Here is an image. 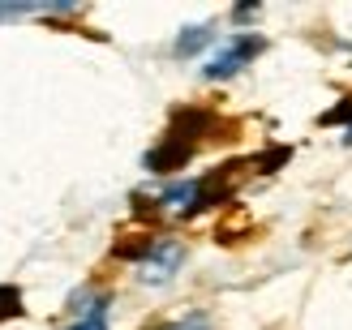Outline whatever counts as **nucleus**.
<instances>
[{
	"instance_id": "nucleus-6",
	"label": "nucleus",
	"mask_w": 352,
	"mask_h": 330,
	"mask_svg": "<svg viewBox=\"0 0 352 330\" xmlns=\"http://www.w3.org/2000/svg\"><path fill=\"white\" fill-rule=\"evenodd\" d=\"M160 330H210V318L206 314H185V318H176V322H164Z\"/></svg>"
},
{
	"instance_id": "nucleus-1",
	"label": "nucleus",
	"mask_w": 352,
	"mask_h": 330,
	"mask_svg": "<svg viewBox=\"0 0 352 330\" xmlns=\"http://www.w3.org/2000/svg\"><path fill=\"white\" fill-rule=\"evenodd\" d=\"M262 47H267V43H262V34H232V39H228V43L215 51V56L206 60V69H202V73H206L210 82H219V78H232V73H241V69H245V64H250V60L258 56Z\"/></svg>"
},
{
	"instance_id": "nucleus-7",
	"label": "nucleus",
	"mask_w": 352,
	"mask_h": 330,
	"mask_svg": "<svg viewBox=\"0 0 352 330\" xmlns=\"http://www.w3.org/2000/svg\"><path fill=\"white\" fill-rule=\"evenodd\" d=\"M26 13H52L47 5H0V22L5 17H26Z\"/></svg>"
},
{
	"instance_id": "nucleus-4",
	"label": "nucleus",
	"mask_w": 352,
	"mask_h": 330,
	"mask_svg": "<svg viewBox=\"0 0 352 330\" xmlns=\"http://www.w3.org/2000/svg\"><path fill=\"white\" fill-rule=\"evenodd\" d=\"M210 43V26H189L181 30V39H176V56H193V51H202Z\"/></svg>"
},
{
	"instance_id": "nucleus-8",
	"label": "nucleus",
	"mask_w": 352,
	"mask_h": 330,
	"mask_svg": "<svg viewBox=\"0 0 352 330\" xmlns=\"http://www.w3.org/2000/svg\"><path fill=\"white\" fill-rule=\"evenodd\" d=\"M344 142H348V146H352V125H348V137H344Z\"/></svg>"
},
{
	"instance_id": "nucleus-2",
	"label": "nucleus",
	"mask_w": 352,
	"mask_h": 330,
	"mask_svg": "<svg viewBox=\"0 0 352 330\" xmlns=\"http://www.w3.org/2000/svg\"><path fill=\"white\" fill-rule=\"evenodd\" d=\"M181 262H185V245L172 236H160V240H151V249L138 262V270H142V283H168Z\"/></svg>"
},
{
	"instance_id": "nucleus-5",
	"label": "nucleus",
	"mask_w": 352,
	"mask_h": 330,
	"mask_svg": "<svg viewBox=\"0 0 352 330\" xmlns=\"http://www.w3.org/2000/svg\"><path fill=\"white\" fill-rule=\"evenodd\" d=\"M9 318H22V292L13 283H0V322H9Z\"/></svg>"
},
{
	"instance_id": "nucleus-3",
	"label": "nucleus",
	"mask_w": 352,
	"mask_h": 330,
	"mask_svg": "<svg viewBox=\"0 0 352 330\" xmlns=\"http://www.w3.org/2000/svg\"><path fill=\"white\" fill-rule=\"evenodd\" d=\"M108 296H91V305L78 309V326H69V330H108Z\"/></svg>"
}]
</instances>
